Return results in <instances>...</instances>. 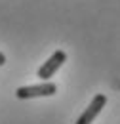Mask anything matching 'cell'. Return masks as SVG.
Instances as JSON below:
<instances>
[{
	"label": "cell",
	"mask_w": 120,
	"mask_h": 124,
	"mask_svg": "<svg viewBox=\"0 0 120 124\" xmlns=\"http://www.w3.org/2000/svg\"><path fill=\"white\" fill-rule=\"evenodd\" d=\"M57 93V84L52 80H42L40 84H30V86H21L15 90L17 99H32V97H50Z\"/></svg>",
	"instance_id": "6da1fadb"
},
{
	"label": "cell",
	"mask_w": 120,
	"mask_h": 124,
	"mask_svg": "<svg viewBox=\"0 0 120 124\" xmlns=\"http://www.w3.org/2000/svg\"><path fill=\"white\" fill-rule=\"evenodd\" d=\"M105 105H107V95H105V93H95V95L91 97L88 109L78 116V120H76L75 124H91L93 120H95V116L103 111Z\"/></svg>",
	"instance_id": "3957f363"
},
{
	"label": "cell",
	"mask_w": 120,
	"mask_h": 124,
	"mask_svg": "<svg viewBox=\"0 0 120 124\" xmlns=\"http://www.w3.org/2000/svg\"><path fill=\"white\" fill-rule=\"evenodd\" d=\"M65 61H67V52H63V50L53 52V54L42 63V67L36 71V77L40 78V80H50V78L57 73V69H59Z\"/></svg>",
	"instance_id": "7a4b0ae2"
},
{
	"label": "cell",
	"mask_w": 120,
	"mask_h": 124,
	"mask_svg": "<svg viewBox=\"0 0 120 124\" xmlns=\"http://www.w3.org/2000/svg\"><path fill=\"white\" fill-rule=\"evenodd\" d=\"M4 63H6V55H4V54H2V52H0V67H2V65H4Z\"/></svg>",
	"instance_id": "277c9868"
}]
</instances>
